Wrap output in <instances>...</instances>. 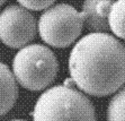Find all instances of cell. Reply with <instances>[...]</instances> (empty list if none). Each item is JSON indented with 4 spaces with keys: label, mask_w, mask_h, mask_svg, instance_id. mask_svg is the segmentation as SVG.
<instances>
[{
    "label": "cell",
    "mask_w": 125,
    "mask_h": 121,
    "mask_svg": "<svg viewBox=\"0 0 125 121\" xmlns=\"http://www.w3.org/2000/svg\"><path fill=\"white\" fill-rule=\"evenodd\" d=\"M108 120H125V86H122L114 93L107 109Z\"/></svg>",
    "instance_id": "9c48e42d"
},
{
    "label": "cell",
    "mask_w": 125,
    "mask_h": 121,
    "mask_svg": "<svg viewBox=\"0 0 125 121\" xmlns=\"http://www.w3.org/2000/svg\"><path fill=\"white\" fill-rule=\"evenodd\" d=\"M38 32L37 22L29 9L11 5L0 12V41L12 49L29 44Z\"/></svg>",
    "instance_id": "5b68a950"
},
{
    "label": "cell",
    "mask_w": 125,
    "mask_h": 121,
    "mask_svg": "<svg viewBox=\"0 0 125 121\" xmlns=\"http://www.w3.org/2000/svg\"><path fill=\"white\" fill-rule=\"evenodd\" d=\"M6 1H7V0H0V7L2 6V5H3L5 2H6Z\"/></svg>",
    "instance_id": "8fae6325"
},
{
    "label": "cell",
    "mask_w": 125,
    "mask_h": 121,
    "mask_svg": "<svg viewBox=\"0 0 125 121\" xmlns=\"http://www.w3.org/2000/svg\"><path fill=\"white\" fill-rule=\"evenodd\" d=\"M59 62L50 48L27 44L21 48L12 60V73L17 83L28 91H43L54 82Z\"/></svg>",
    "instance_id": "3957f363"
},
{
    "label": "cell",
    "mask_w": 125,
    "mask_h": 121,
    "mask_svg": "<svg viewBox=\"0 0 125 121\" xmlns=\"http://www.w3.org/2000/svg\"><path fill=\"white\" fill-rule=\"evenodd\" d=\"M33 119L37 121L95 120L96 112L91 101L82 91L67 85H56L47 88L38 97Z\"/></svg>",
    "instance_id": "7a4b0ae2"
},
{
    "label": "cell",
    "mask_w": 125,
    "mask_h": 121,
    "mask_svg": "<svg viewBox=\"0 0 125 121\" xmlns=\"http://www.w3.org/2000/svg\"><path fill=\"white\" fill-rule=\"evenodd\" d=\"M18 3L31 10H43L52 6L56 0H17Z\"/></svg>",
    "instance_id": "30bf717a"
},
{
    "label": "cell",
    "mask_w": 125,
    "mask_h": 121,
    "mask_svg": "<svg viewBox=\"0 0 125 121\" xmlns=\"http://www.w3.org/2000/svg\"><path fill=\"white\" fill-rule=\"evenodd\" d=\"M17 97L18 86L14 73L0 62V117L14 108Z\"/></svg>",
    "instance_id": "52a82bcc"
},
{
    "label": "cell",
    "mask_w": 125,
    "mask_h": 121,
    "mask_svg": "<svg viewBox=\"0 0 125 121\" xmlns=\"http://www.w3.org/2000/svg\"><path fill=\"white\" fill-rule=\"evenodd\" d=\"M83 26L82 14L68 3L50 6L37 23L41 38L54 48H67L73 44L79 38Z\"/></svg>",
    "instance_id": "277c9868"
},
{
    "label": "cell",
    "mask_w": 125,
    "mask_h": 121,
    "mask_svg": "<svg viewBox=\"0 0 125 121\" xmlns=\"http://www.w3.org/2000/svg\"><path fill=\"white\" fill-rule=\"evenodd\" d=\"M69 73L86 94L96 97L114 94L125 83V47L108 33L87 34L71 50Z\"/></svg>",
    "instance_id": "6da1fadb"
},
{
    "label": "cell",
    "mask_w": 125,
    "mask_h": 121,
    "mask_svg": "<svg viewBox=\"0 0 125 121\" xmlns=\"http://www.w3.org/2000/svg\"><path fill=\"white\" fill-rule=\"evenodd\" d=\"M109 28L115 36L125 40V0H116L108 16Z\"/></svg>",
    "instance_id": "ba28073f"
},
{
    "label": "cell",
    "mask_w": 125,
    "mask_h": 121,
    "mask_svg": "<svg viewBox=\"0 0 125 121\" xmlns=\"http://www.w3.org/2000/svg\"><path fill=\"white\" fill-rule=\"evenodd\" d=\"M114 0H84L82 5L84 27L91 32L107 33L111 31L108 16Z\"/></svg>",
    "instance_id": "8992f818"
}]
</instances>
